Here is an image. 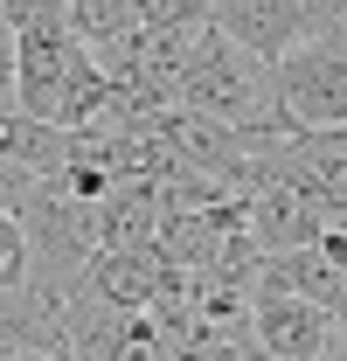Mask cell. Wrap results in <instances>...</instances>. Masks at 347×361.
<instances>
[{
	"label": "cell",
	"instance_id": "1",
	"mask_svg": "<svg viewBox=\"0 0 347 361\" xmlns=\"http://www.w3.org/2000/svg\"><path fill=\"white\" fill-rule=\"evenodd\" d=\"M181 111L209 118V126H229V133H250V139H292L285 111H278V70L264 56H250L243 42H229L216 21L188 42Z\"/></svg>",
	"mask_w": 347,
	"mask_h": 361
},
{
	"label": "cell",
	"instance_id": "2",
	"mask_svg": "<svg viewBox=\"0 0 347 361\" xmlns=\"http://www.w3.org/2000/svg\"><path fill=\"white\" fill-rule=\"evenodd\" d=\"M21 229H28V250H35V299H49L56 313L77 299V285H84V271L104 257V243H97V209L77 202L63 180H35V195H28V209H21Z\"/></svg>",
	"mask_w": 347,
	"mask_h": 361
},
{
	"label": "cell",
	"instance_id": "3",
	"mask_svg": "<svg viewBox=\"0 0 347 361\" xmlns=\"http://www.w3.org/2000/svg\"><path fill=\"white\" fill-rule=\"evenodd\" d=\"M347 21V0H216V28L229 42L264 56L271 70L312 42H334Z\"/></svg>",
	"mask_w": 347,
	"mask_h": 361
},
{
	"label": "cell",
	"instance_id": "4",
	"mask_svg": "<svg viewBox=\"0 0 347 361\" xmlns=\"http://www.w3.org/2000/svg\"><path fill=\"white\" fill-rule=\"evenodd\" d=\"M278 111H285L292 139L347 126V35L312 42V49L278 63Z\"/></svg>",
	"mask_w": 347,
	"mask_h": 361
},
{
	"label": "cell",
	"instance_id": "5",
	"mask_svg": "<svg viewBox=\"0 0 347 361\" xmlns=\"http://www.w3.org/2000/svg\"><path fill=\"white\" fill-rule=\"evenodd\" d=\"M250 334H257V348L271 361H334V355H347V319L334 306L299 299V292H278V285L257 292Z\"/></svg>",
	"mask_w": 347,
	"mask_h": 361
},
{
	"label": "cell",
	"instance_id": "6",
	"mask_svg": "<svg viewBox=\"0 0 347 361\" xmlns=\"http://www.w3.org/2000/svg\"><path fill=\"white\" fill-rule=\"evenodd\" d=\"M167 285H174V264H167L160 243H153V250H104V257L84 271V285H77L70 306H104V313L146 319L167 299Z\"/></svg>",
	"mask_w": 347,
	"mask_h": 361
},
{
	"label": "cell",
	"instance_id": "7",
	"mask_svg": "<svg viewBox=\"0 0 347 361\" xmlns=\"http://www.w3.org/2000/svg\"><path fill=\"white\" fill-rule=\"evenodd\" d=\"M70 70H77V35H70V21L21 28V90H14V104H21L28 118L56 126V118H63V90H70Z\"/></svg>",
	"mask_w": 347,
	"mask_h": 361
},
{
	"label": "cell",
	"instance_id": "8",
	"mask_svg": "<svg viewBox=\"0 0 347 361\" xmlns=\"http://www.w3.org/2000/svg\"><path fill=\"white\" fill-rule=\"evenodd\" d=\"M70 35L118 77L146 42V14H139V0H70Z\"/></svg>",
	"mask_w": 347,
	"mask_h": 361
},
{
	"label": "cell",
	"instance_id": "9",
	"mask_svg": "<svg viewBox=\"0 0 347 361\" xmlns=\"http://www.w3.org/2000/svg\"><path fill=\"white\" fill-rule=\"evenodd\" d=\"M160 229H167V202H160V188H146V180L111 188V202L97 209V243H104V250H153Z\"/></svg>",
	"mask_w": 347,
	"mask_h": 361
},
{
	"label": "cell",
	"instance_id": "10",
	"mask_svg": "<svg viewBox=\"0 0 347 361\" xmlns=\"http://www.w3.org/2000/svg\"><path fill=\"white\" fill-rule=\"evenodd\" d=\"M35 285V250H28V229L21 216L0 209V292H28Z\"/></svg>",
	"mask_w": 347,
	"mask_h": 361
},
{
	"label": "cell",
	"instance_id": "11",
	"mask_svg": "<svg viewBox=\"0 0 347 361\" xmlns=\"http://www.w3.org/2000/svg\"><path fill=\"white\" fill-rule=\"evenodd\" d=\"M14 90H21V28H14L7 7H0V111H21Z\"/></svg>",
	"mask_w": 347,
	"mask_h": 361
},
{
	"label": "cell",
	"instance_id": "12",
	"mask_svg": "<svg viewBox=\"0 0 347 361\" xmlns=\"http://www.w3.org/2000/svg\"><path fill=\"white\" fill-rule=\"evenodd\" d=\"M0 361H77V355H0Z\"/></svg>",
	"mask_w": 347,
	"mask_h": 361
},
{
	"label": "cell",
	"instance_id": "13",
	"mask_svg": "<svg viewBox=\"0 0 347 361\" xmlns=\"http://www.w3.org/2000/svg\"><path fill=\"white\" fill-rule=\"evenodd\" d=\"M341 35H347V21H341Z\"/></svg>",
	"mask_w": 347,
	"mask_h": 361
}]
</instances>
